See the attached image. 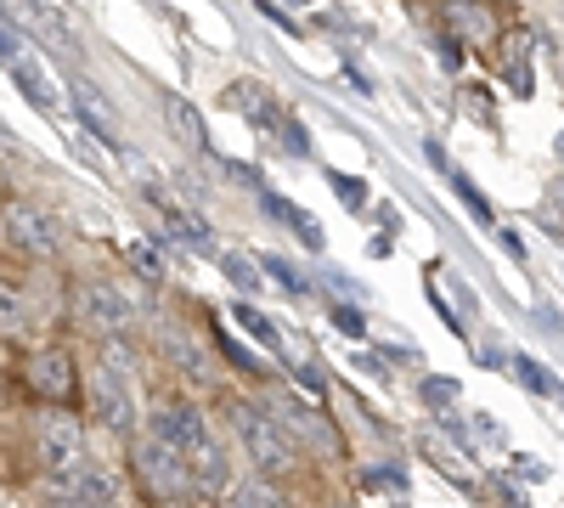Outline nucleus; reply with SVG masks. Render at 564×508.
Instances as JSON below:
<instances>
[{
  "label": "nucleus",
  "mask_w": 564,
  "mask_h": 508,
  "mask_svg": "<svg viewBox=\"0 0 564 508\" xmlns=\"http://www.w3.org/2000/svg\"><path fill=\"white\" fill-rule=\"evenodd\" d=\"M164 114H170V130L181 136L186 148H204L209 142V130H204V114L186 102V97H164Z\"/></svg>",
  "instance_id": "obj_16"
},
{
  "label": "nucleus",
  "mask_w": 564,
  "mask_h": 508,
  "mask_svg": "<svg viewBox=\"0 0 564 508\" xmlns=\"http://www.w3.org/2000/svg\"><path fill=\"white\" fill-rule=\"evenodd\" d=\"M300 7H311V0H300Z\"/></svg>",
  "instance_id": "obj_36"
},
{
  "label": "nucleus",
  "mask_w": 564,
  "mask_h": 508,
  "mask_svg": "<svg viewBox=\"0 0 564 508\" xmlns=\"http://www.w3.org/2000/svg\"><path fill=\"white\" fill-rule=\"evenodd\" d=\"M135 266H141V271H153V277H164V260H159L153 249H135Z\"/></svg>",
  "instance_id": "obj_31"
},
{
  "label": "nucleus",
  "mask_w": 564,
  "mask_h": 508,
  "mask_svg": "<svg viewBox=\"0 0 564 508\" xmlns=\"http://www.w3.org/2000/svg\"><path fill=\"white\" fill-rule=\"evenodd\" d=\"M97 412H102V424H113V430H130L135 424V396H130V385H124V356H113L108 350V367L97 374Z\"/></svg>",
  "instance_id": "obj_7"
},
{
  "label": "nucleus",
  "mask_w": 564,
  "mask_h": 508,
  "mask_svg": "<svg viewBox=\"0 0 564 508\" xmlns=\"http://www.w3.org/2000/svg\"><path fill=\"white\" fill-rule=\"evenodd\" d=\"M452 175V187H457V198H463V209L475 215V220H486L491 226V204H486V193H475V181H468L463 170H446Z\"/></svg>",
  "instance_id": "obj_21"
},
{
  "label": "nucleus",
  "mask_w": 564,
  "mask_h": 508,
  "mask_svg": "<svg viewBox=\"0 0 564 508\" xmlns=\"http://www.w3.org/2000/svg\"><path fill=\"white\" fill-rule=\"evenodd\" d=\"M52 491L68 497V502H119V480L102 475V469H68V475H52Z\"/></svg>",
  "instance_id": "obj_10"
},
{
  "label": "nucleus",
  "mask_w": 564,
  "mask_h": 508,
  "mask_svg": "<svg viewBox=\"0 0 564 508\" xmlns=\"http://www.w3.org/2000/svg\"><path fill=\"white\" fill-rule=\"evenodd\" d=\"M0 63H7V68H12V63H18V40H12V34H7V29H0Z\"/></svg>",
  "instance_id": "obj_32"
},
{
  "label": "nucleus",
  "mask_w": 564,
  "mask_h": 508,
  "mask_svg": "<svg viewBox=\"0 0 564 508\" xmlns=\"http://www.w3.org/2000/svg\"><path fill=\"white\" fill-rule=\"evenodd\" d=\"M148 198L159 204V215H164V226L175 233V244H186V249H198V255H209V226L198 220V215H186V209H175L159 187H148Z\"/></svg>",
  "instance_id": "obj_12"
},
{
  "label": "nucleus",
  "mask_w": 564,
  "mask_h": 508,
  "mask_svg": "<svg viewBox=\"0 0 564 508\" xmlns=\"http://www.w3.org/2000/svg\"><path fill=\"white\" fill-rule=\"evenodd\" d=\"M231 102H238V114H249L254 125H282V119H276V102H271V90H265V85H238V90H231Z\"/></svg>",
  "instance_id": "obj_17"
},
{
  "label": "nucleus",
  "mask_w": 564,
  "mask_h": 508,
  "mask_svg": "<svg viewBox=\"0 0 564 508\" xmlns=\"http://www.w3.org/2000/svg\"><path fill=\"white\" fill-rule=\"evenodd\" d=\"M34 452H40V464L45 475H68L85 464V435L74 424V412H45V419L34 424Z\"/></svg>",
  "instance_id": "obj_2"
},
{
  "label": "nucleus",
  "mask_w": 564,
  "mask_h": 508,
  "mask_svg": "<svg viewBox=\"0 0 564 508\" xmlns=\"http://www.w3.org/2000/svg\"><path fill=\"white\" fill-rule=\"evenodd\" d=\"M260 204L276 215V220H289L294 233H300V244L305 249H322V226H316V215H305L300 204H289V198H276V193H260Z\"/></svg>",
  "instance_id": "obj_15"
},
{
  "label": "nucleus",
  "mask_w": 564,
  "mask_h": 508,
  "mask_svg": "<svg viewBox=\"0 0 564 508\" xmlns=\"http://www.w3.org/2000/svg\"><path fill=\"white\" fill-rule=\"evenodd\" d=\"M12 79H18V90H23L40 114L57 108V90H52V79H45V68H40L34 57H18V63H12Z\"/></svg>",
  "instance_id": "obj_14"
},
{
  "label": "nucleus",
  "mask_w": 564,
  "mask_h": 508,
  "mask_svg": "<svg viewBox=\"0 0 564 508\" xmlns=\"http://www.w3.org/2000/svg\"><path fill=\"white\" fill-rule=\"evenodd\" d=\"M29 385H34L45 401H74L79 379H74V361H68V350H40V356L29 361Z\"/></svg>",
  "instance_id": "obj_9"
},
{
  "label": "nucleus",
  "mask_w": 564,
  "mask_h": 508,
  "mask_svg": "<svg viewBox=\"0 0 564 508\" xmlns=\"http://www.w3.org/2000/svg\"><path fill=\"white\" fill-rule=\"evenodd\" d=\"M74 114H79V125L97 136V142H108V148H119V119L102 108V97L90 85H74Z\"/></svg>",
  "instance_id": "obj_13"
},
{
  "label": "nucleus",
  "mask_w": 564,
  "mask_h": 508,
  "mask_svg": "<svg viewBox=\"0 0 564 508\" xmlns=\"http://www.w3.org/2000/svg\"><path fill=\"white\" fill-rule=\"evenodd\" d=\"M361 486H367V491H395V497H406V469H367Z\"/></svg>",
  "instance_id": "obj_25"
},
{
  "label": "nucleus",
  "mask_w": 564,
  "mask_h": 508,
  "mask_svg": "<svg viewBox=\"0 0 564 508\" xmlns=\"http://www.w3.org/2000/svg\"><path fill=\"white\" fill-rule=\"evenodd\" d=\"M260 266H265V271L276 277V283H282V289H289V294H294V300H305V294H311V283H305V277H300V271H294L289 260H276V255H265Z\"/></svg>",
  "instance_id": "obj_24"
},
{
  "label": "nucleus",
  "mask_w": 564,
  "mask_h": 508,
  "mask_svg": "<svg viewBox=\"0 0 564 508\" xmlns=\"http://www.w3.org/2000/svg\"><path fill=\"white\" fill-rule=\"evenodd\" d=\"M452 29L457 34H475V40H491V18L475 7V0H452Z\"/></svg>",
  "instance_id": "obj_18"
},
{
  "label": "nucleus",
  "mask_w": 564,
  "mask_h": 508,
  "mask_svg": "<svg viewBox=\"0 0 564 508\" xmlns=\"http://www.w3.org/2000/svg\"><path fill=\"white\" fill-rule=\"evenodd\" d=\"M423 396H435V401H452V396H457V385H452V379H423Z\"/></svg>",
  "instance_id": "obj_30"
},
{
  "label": "nucleus",
  "mask_w": 564,
  "mask_h": 508,
  "mask_svg": "<svg viewBox=\"0 0 564 508\" xmlns=\"http://www.w3.org/2000/svg\"><path fill=\"white\" fill-rule=\"evenodd\" d=\"M135 469H141V480H148V491H159V497H186V457L170 446V441H148L135 452Z\"/></svg>",
  "instance_id": "obj_4"
},
{
  "label": "nucleus",
  "mask_w": 564,
  "mask_h": 508,
  "mask_svg": "<svg viewBox=\"0 0 564 508\" xmlns=\"http://www.w3.org/2000/svg\"><path fill=\"white\" fill-rule=\"evenodd\" d=\"M153 435L159 441H170L186 464L209 446V424H204V412H193V407H159L153 412Z\"/></svg>",
  "instance_id": "obj_5"
},
{
  "label": "nucleus",
  "mask_w": 564,
  "mask_h": 508,
  "mask_svg": "<svg viewBox=\"0 0 564 508\" xmlns=\"http://www.w3.org/2000/svg\"><path fill=\"white\" fill-rule=\"evenodd\" d=\"M334 322H339L345 339H361V334H367V316H361L356 305H334Z\"/></svg>",
  "instance_id": "obj_28"
},
{
  "label": "nucleus",
  "mask_w": 564,
  "mask_h": 508,
  "mask_svg": "<svg viewBox=\"0 0 564 508\" xmlns=\"http://www.w3.org/2000/svg\"><path fill=\"white\" fill-rule=\"evenodd\" d=\"M12 328H23V294L0 277V334H12Z\"/></svg>",
  "instance_id": "obj_22"
},
{
  "label": "nucleus",
  "mask_w": 564,
  "mask_h": 508,
  "mask_svg": "<svg viewBox=\"0 0 564 508\" xmlns=\"http://www.w3.org/2000/svg\"><path fill=\"white\" fill-rule=\"evenodd\" d=\"M231 316H238V328H243V334H254V339H260L265 350H276V345H282V339H276V328H271V316H260V311H254L249 300H243L238 311H231Z\"/></svg>",
  "instance_id": "obj_19"
},
{
  "label": "nucleus",
  "mask_w": 564,
  "mask_h": 508,
  "mask_svg": "<svg viewBox=\"0 0 564 508\" xmlns=\"http://www.w3.org/2000/svg\"><path fill=\"white\" fill-rule=\"evenodd\" d=\"M423 159H430L435 170H452V164H446V148H441V142H423Z\"/></svg>",
  "instance_id": "obj_33"
},
{
  "label": "nucleus",
  "mask_w": 564,
  "mask_h": 508,
  "mask_svg": "<svg viewBox=\"0 0 564 508\" xmlns=\"http://www.w3.org/2000/svg\"><path fill=\"white\" fill-rule=\"evenodd\" d=\"M558 159H564V130H558Z\"/></svg>",
  "instance_id": "obj_34"
},
{
  "label": "nucleus",
  "mask_w": 564,
  "mask_h": 508,
  "mask_svg": "<svg viewBox=\"0 0 564 508\" xmlns=\"http://www.w3.org/2000/svg\"><path fill=\"white\" fill-rule=\"evenodd\" d=\"M334 193L345 198V209H361V204H367V193H361V181H356V175H339V170H334Z\"/></svg>",
  "instance_id": "obj_29"
},
{
  "label": "nucleus",
  "mask_w": 564,
  "mask_h": 508,
  "mask_svg": "<svg viewBox=\"0 0 564 508\" xmlns=\"http://www.w3.org/2000/svg\"><path fill=\"white\" fill-rule=\"evenodd\" d=\"M265 407H271V419H276L282 430L294 435V446H334V435H327V424L316 419V412H311L305 401H294L289 390H276V396H271Z\"/></svg>",
  "instance_id": "obj_8"
},
{
  "label": "nucleus",
  "mask_w": 564,
  "mask_h": 508,
  "mask_svg": "<svg viewBox=\"0 0 564 508\" xmlns=\"http://www.w3.org/2000/svg\"><path fill=\"white\" fill-rule=\"evenodd\" d=\"M7 12L18 18V23H29L34 34H45L52 45H63V52H74V40H68V23L45 7V0H7Z\"/></svg>",
  "instance_id": "obj_11"
},
{
  "label": "nucleus",
  "mask_w": 564,
  "mask_h": 508,
  "mask_svg": "<svg viewBox=\"0 0 564 508\" xmlns=\"http://www.w3.org/2000/svg\"><path fill=\"white\" fill-rule=\"evenodd\" d=\"M74 316L85 322L90 334H124L135 322V305L113 289V283H79L74 294Z\"/></svg>",
  "instance_id": "obj_3"
},
{
  "label": "nucleus",
  "mask_w": 564,
  "mask_h": 508,
  "mask_svg": "<svg viewBox=\"0 0 564 508\" xmlns=\"http://www.w3.org/2000/svg\"><path fill=\"white\" fill-rule=\"evenodd\" d=\"M193 469H198V480H204L209 491H220V486H226V457H220V446H215V441L193 457Z\"/></svg>",
  "instance_id": "obj_20"
},
{
  "label": "nucleus",
  "mask_w": 564,
  "mask_h": 508,
  "mask_svg": "<svg viewBox=\"0 0 564 508\" xmlns=\"http://www.w3.org/2000/svg\"><path fill=\"white\" fill-rule=\"evenodd\" d=\"M513 374H520V385H531L536 396H553V379L542 374V361H531V356H513Z\"/></svg>",
  "instance_id": "obj_26"
},
{
  "label": "nucleus",
  "mask_w": 564,
  "mask_h": 508,
  "mask_svg": "<svg viewBox=\"0 0 564 508\" xmlns=\"http://www.w3.org/2000/svg\"><path fill=\"white\" fill-rule=\"evenodd\" d=\"M231 430H238V441H243V452H249V464H254L260 475H282V469L294 464L289 430H282L265 407L238 401V407H231Z\"/></svg>",
  "instance_id": "obj_1"
},
{
  "label": "nucleus",
  "mask_w": 564,
  "mask_h": 508,
  "mask_svg": "<svg viewBox=\"0 0 564 508\" xmlns=\"http://www.w3.org/2000/svg\"><path fill=\"white\" fill-rule=\"evenodd\" d=\"M282 148H289L294 159H305V153H311V136H305V125H300V119H282Z\"/></svg>",
  "instance_id": "obj_27"
},
{
  "label": "nucleus",
  "mask_w": 564,
  "mask_h": 508,
  "mask_svg": "<svg viewBox=\"0 0 564 508\" xmlns=\"http://www.w3.org/2000/svg\"><path fill=\"white\" fill-rule=\"evenodd\" d=\"M0 226H7V244H12V249H23V255H34V260H52V255H57V226L45 220L40 209L12 204Z\"/></svg>",
  "instance_id": "obj_6"
},
{
  "label": "nucleus",
  "mask_w": 564,
  "mask_h": 508,
  "mask_svg": "<svg viewBox=\"0 0 564 508\" xmlns=\"http://www.w3.org/2000/svg\"><path fill=\"white\" fill-rule=\"evenodd\" d=\"M0 142H7V130H0Z\"/></svg>",
  "instance_id": "obj_35"
},
{
  "label": "nucleus",
  "mask_w": 564,
  "mask_h": 508,
  "mask_svg": "<svg viewBox=\"0 0 564 508\" xmlns=\"http://www.w3.org/2000/svg\"><path fill=\"white\" fill-rule=\"evenodd\" d=\"M220 271H226L238 289H249V294L260 289V266H254V260H243V255H220Z\"/></svg>",
  "instance_id": "obj_23"
}]
</instances>
